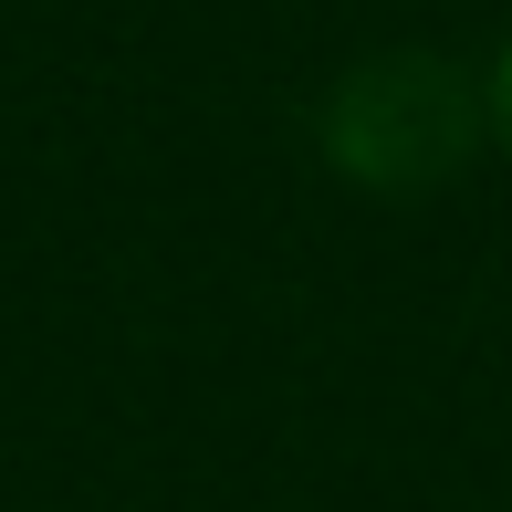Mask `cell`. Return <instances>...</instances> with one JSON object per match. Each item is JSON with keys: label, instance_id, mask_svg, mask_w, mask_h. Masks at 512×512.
Listing matches in <instances>:
<instances>
[{"label": "cell", "instance_id": "6da1fadb", "mask_svg": "<svg viewBox=\"0 0 512 512\" xmlns=\"http://www.w3.org/2000/svg\"><path fill=\"white\" fill-rule=\"evenodd\" d=\"M314 147L335 178L377 199L439 189L471 157H492V126H481V63H450L429 42H398V53H356L314 105Z\"/></svg>", "mask_w": 512, "mask_h": 512}, {"label": "cell", "instance_id": "7a4b0ae2", "mask_svg": "<svg viewBox=\"0 0 512 512\" xmlns=\"http://www.w3.org/2000/svg\"><path fill=\"white\" fill-rule=\"evenodd\" d=\"M481 126H492V157L512 168V32L481 53Z\"/></svg>", "mask_w": 512, "mask_h": 512}]
</instances>
